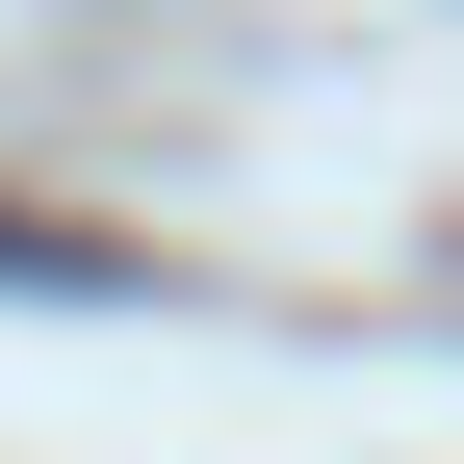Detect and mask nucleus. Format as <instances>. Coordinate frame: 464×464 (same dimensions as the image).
Here are the masks:
<instances>
[{
  "label": "nucleus",
  "mask_w": 464,
  "mask_h": 464,
  "mask_svg": "<svg viewBox=\"0 0 464 464\" xmlns=\"http://www.w3.org/2000/svg\"><path fill=\"white\" fill-rule=\"evenodd\" d=\"M0 284H26V310H155V232H78V207H0Z\"/></svg>",
  "instance_id": "obj_1"
}]
</instances>
